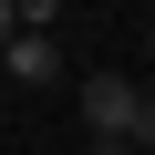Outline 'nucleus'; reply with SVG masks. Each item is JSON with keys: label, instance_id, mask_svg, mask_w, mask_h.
Wrapping results in <instances>:
<instances>
[{"label": "nucleus", "instance_id": "nucleus-1", "mask_svg": "<svg viewBox=\"0 0 155 155\" xmlns=\"http://www.w3.org/2000/svg\"><path fill=\"white\" fill-rule=\"evenodd\" d=\"M0 72H11V93H52L62 72H72V52L52 31H0Z\"/></svg>", "mask_w": 155, "mask_h": 155}, {"label": "nucleus", "instance_id": "nucleus-2", "mask_svg": "<svg viewBox=\"0 0 155 155\" xmlns=\"http://www.w3.org/2000/svg\"><path fill=\"white\" fill-rule=\"evenodd\" d=\"M0 31H62V0H0Z\"/></svg>", "mask_w": 155, "mask_h": 155}, {"label": "nucleus", "instance_id": "nucleus-3", "mask_svg": "<svg viewBox=\"0 0 155 155\" xmlns=\"http://www.w3.org/2000/svg\"><path fill=\"white\" fill-rule=\"evenodd\" d=\"M145 21H155V0H145Z\"/></svg>", "mask_w": 155, "mask_h": 155}]
</instances>
